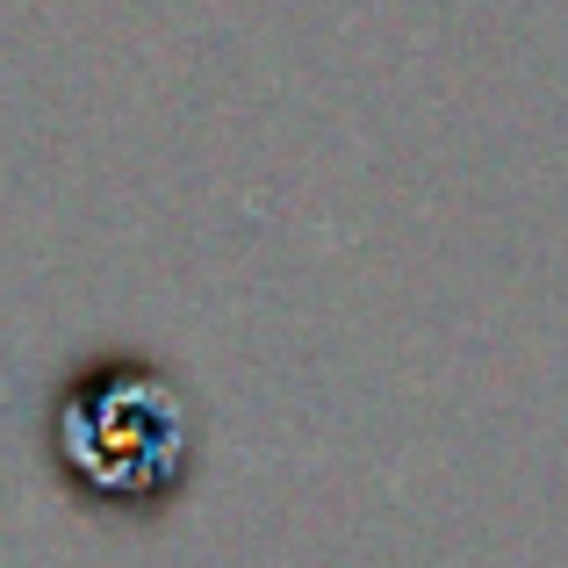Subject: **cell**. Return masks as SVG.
Masks as SVG:
<instances>
[{"instance_id":"6da1fadb","label":"cell","mask_w":568,"mask_h":568,"mask_svg":"<svg viewBox=\"0 0 568 568\" xmlns=\"http://www.w3.org/2000/svg\"><path fill=\"white\" fill-rule=\"evenodd\" d=\"M51 439L72 489L115 504V511L166 504L194 460V425H187L181 388L144 361H109L87 382H72L58 396Z\"/></svg>"}]
</instances>
